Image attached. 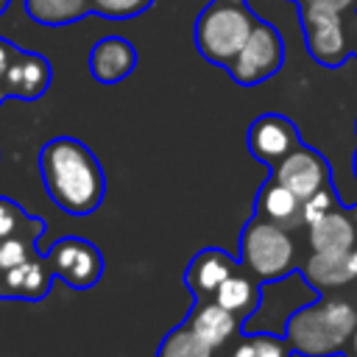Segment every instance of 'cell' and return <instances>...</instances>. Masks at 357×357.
Returning <instances> with one entry per match:
<instances>
[{"label":"cell","instance_id":"obj_15","mask_svg":"<svg viewBox=\"0 0 357 357\" xmlns=\"http://www.w3.org/2000/svg\"><path fill=\"white\" fill-rule=\"evenodd\" d=\"M50 265H45L42 259L31 257L22 265L14 268H3L0 271V296L6 298H25V301H39L47 296L50 290Z\"/></svg>","mask_w":357,"mask_h":357},{"label":"cell","instance_id":"obj_21","mask_svg":"<svg viewBox=\"0 0 357 357\" xmlns=\"http://www.w3.org/2000/svg\"><path fill=\"white\" fill-rule=\"evenodd\" d=\"M22 229H42L45 231V223L39 218H28L14 201L0 198V240L3 237H11V234H22ZM22 237H31V234H22Z\"/></svg>","mask_w":357,"mask_h":357},{"label":"cell","instance_id":"obj_28","mask_svg":"<svg viewBox=\"0 0 357 357\" xmlns=\"http://www.w3.org/2000/svg\"><path fill=\"white\" fill-rule=\"evenodd\" d=\"M229 357H257V351H254V340H251V335L248 337H243L231 351H229Z\"/></svg>","mask_w":357,"mask_h":357},{"label":"cell","instance_id":"obj_1","mask_svg":"<svg viewBox=\"0 0 357 357\" xmlns=\"http://www.w3.org/2000/svg\"><path fill=\"white\" fill-rule=\"evenodd\" d=\"M39 170L50 201L67 215H89L103 204V167L84 142L73 137L45 142L39 151Z\"/></svg>","mask_w":357,"mask_h":357},{"label":"cell","instance_id":"obj_34","mask_svg":"<svg viewBox=\"0 0 357 357\" xmlns=\"http://www.w3.org/2000/svg\"><path fill=\"white\" fill-rule=\"evenodd\" d=\"M354 56H357V33H354Z\"/></svg>","mask_w":357,"mask_h":357},{"label":"cell","instance_id":"obj_30","mask_svg":"<svg viewBox=\"0 0 357 357\" xmlns=\"http://www.w3.org/2000/svg\"><path fill=\"white\" fill-rule=\"evenodd\" d=\"M220 3H231V6H245V0H220Z\"/></svg>","mask_w":357,"mask_h":357},{"label":"cell","instance_id":"obj_13","mask_svg":"<svg viewBox=\"0 0 357 357\" xmlns=\"http://www.w3.org/2000/svg\"><path fill=\"white\" fill-rule=\"evenodd\" d=\"M254 215L262 218V220H271L282 229H298L304 223V201L271 176L262 184V190L257 192Z\"/></svg>","mask_w":357,"mask_h":357},{"label":"cell","instance_id":"obj_19","mask_svg":"<svg viewBox=\"0 0 357 357\" xmlns=\"http://www.w3.org/2000/svg\"><path fill=\"white\" fill-rule=\"evenodd\" d=\"M25 11L42 25H70L92 11L89 0H25Z\"/></svg>","mask_w":357,"mask_h":357},{"label":"cell","instance_id":"obj_17","mask_svg":"<svg viewBox=\"0 0 357 357\" xmlns=\"http://www.w3.org/2000/svg\"><path fill=\"white\" fill-rule=\"evenodd\" d=\"M187 324L212 346V349H220L226 346L237 326H240V318H234L226 307H220L215 298H195V307L192 312L187 315Z\"/></svg>","mask_w":357,"mask_h":357},{"label":"cell","instance_id":"obj_12","mask_svg":"<svg viewBox=\"0 0 357 357\" xmlns=\"http://www.w3.org/2000/svg\"><path fill=\"white\" fill-rule=\"evenodd\" d=\"M137 67V50L123 36H103L89 50V73L98 84H117Z\"/></svg>","mask_w":357,"mask_h":357},{"label":"cell","instance_id":"obj_33","mask_svg":"<svg viewBox=\"0 0 357 357\" xmlns=\"http://www.w3.org/2000/svg\"><path fill=\"white\" fill-rule=\"evenodd\" d=\"M354 176H357V153H354Z\"/></svg>","mask_w":357,"mask_h":357},{"label":"cell","instance_id":"obj_24","mask_svg":"<svg viewBox=\"0 0 357 357\" xmlns=\"http://www.w3.org/2000/svg\"><path fill=\"white\" fill-rule=\"evenodd\" d=\"M335 209H340V201H337L335 184L329 181L326 187H321L318 192H312V195L304 201V223H312V220H318L321 215L335 212Z\"/></svg>","mask_w":357,"mask_h":357},{"label":"cell","instance_id":"obj_9","mask_svg":"<svg viewBox=\"0 0 357 357\" xmlns=\"http://www.w3.org/2000/svg\"><path fill=\"white\" fill-rule=\"evenodd\" d=\"M298 145V131L284 114H259L248 128V151L265 165H276Z\"/></svg>","mask_w":357,"mask_h":357},{"label":"cell","instance_id":"obj_2","mask_svg":"<svg viewBox=\"0 0 357 357\" xmlns=\"http://www.w3.org/2000/svg\"><path fill=\"white\" fill-rule=\"evenodd\" d=\"M357 329V307L340 296H321L290 315L284 337L304 357H332L349 349Z\"/></svg>","mask_w":357,"mask_h":357},{"label":"cell","instance_id":"obj_26","mask_svg":"<svg viewBox=\"0 0 357 357\" xmlns=\"http://www.w3.org/2000/svg\"><path fill=\"white\" fill-rule=\"evenodd\" d=\"M298 3H304V6H310V8L335 11V14H343V11H349V8L357 6V0H298Z\"/></svg>","mask_w":357,"mask_h":357},{"label":"cell","instance_id":"obj_14","mask_svg":"<svg viewBox=\"0 0 357 357\" xmlns=\"http://www.w3.org/2000/svg\"><path fill=\"white\" fill-rule=\"evenodd\" d=\"M307 237H310L312 251L346 254L357 245V223L343 209H335V212H326L318 220L307 223Z\"/></svg>","mask_w":357,"mask_h":357},{"label":"cell","instance_id":"obj_29","mask_svg":"<svg viewBox=\"0 0 357 357\" xmlns=\"http://www.w3.org/2000/svg\"><path fill=\"white\" fill-rule=\"evenodd\" d=\"M349 357H357V329H354V335L349 340Z\"/></svg>","mask_w":357,"mask_h":357},{"label":"cell","instance_id":"obj_10","mask_svg":"<svg viewBox=\"0 0 357 357\" xmlns=\"http://www.w3.org/2000/svg\"><path fill=\"white\" fill-rule=\"evenodd\" d=\"M47 86H50V61L39 53L17 50L3 78L6 95L20 100H36L45 95Z\"/></svg>","mask_w":357,"mask_h":357},{"label":"cell","instance_id":"obj_8","mask_svg":"<svg viewBox=\"0 0 357 357\" xmlns=\"http://www.w3.org/2000/svg\"><path fill=\"white\" fill-rule=\"evenodd\" d=\"M273 178L282 181L287 190H293L301 201H307L312 192H318L332 181V170L318 151L298 142L287 156H282L273 165Z\"/></svg>","mask_w":357,"mask_h":357},{"label":"cell","instance_id":"obj_16","mask_svg":"<svg viewBox=\"0 0 357 357\" xmlns=\"http://www.w3.org/2000/svg\"><path fill=\"white\" fill-rule=\"evenodd\" d=\"M304 279L315 290H329V287H343L357 279V245L346 254H324L312 251L307 265L301 268Z\"/></svg>","mask_w":357,"mask_h":357},{"label":"cell","instance_id":"obj_11","mask_svg":"<svg viewBox=\"0 0 357 357\" xmlns=\"http://www.w3.org/2000/svg\"><path fill=\"white\" fill-rule=\"evenodd\" d=\"M237 268H240V265H237V259H234L231 254H226V251H220V248H204V251H198V254L190 259V265H187V271H184V284H187V290H190L195 298H212L215 290H218Z\"/></svg>","mask_w":357,"mask_h":357},{"label":"cell","instance_id":"obj_6","mask_svg":"<svg viewBox=\"0 0 357 357\" xmlns=\"http://www.w3.org/2000/svg\"><path fill=\"white\" fill-rule=\"evenodd\" d=\"M298 20L304 25V42L310 56L324 67H340L349 56V39L340 14L304 6L298 11Z\"/></svg>","mask_w":357,"mask_h":357},{"label":"cell","instance_id":"obj_27","mask_svg":"<svg viewBox=\"0 0 357 357\" xmlns=\"http://www.w3.org/2000/svg\"><path fill=\"white\" fill-rule=\"evenodd\" d=\"M14 53H17V47H11V45L0 42V100L6 98V89H3V78H6V70H8L11 59H14Z\"/></svg>","mask_w":357,"mask_h":357},{"label":"cell","instance_id":"obj_23","mask_svg":"<svg viewBox=\"0 0 357 357\" xmlns=\"http://www.w3.org/2000/svg\"><path fill=\"white\" fill-rule=\"evenodd\" d=\"M31 248H33V240H31V237H22V234L3 237V240H0V271L28 262V259L33 257Z\"/></svg>","mask_w":357,"mask_h":357},{"label":"cell","instance_id":"obj_3","mask_svg":"<svg viewBox=\"0 0 357 357\" xmlns=\"http://www.w3.org/2000/svg\"><path fill=\"white\" fill-rule=\"evenodd\" d=\"M240 265L257 282H273L296 271V245L290 229L251 218L240 234Z\"/></svg>","mask_w":357,"mask_h":357},{"label":"cell","instance_id":"obj_32","mask_svg":"<svg viewBox=\"0 0 357 357\" xmlns=\"http://www.w3.org/2000/svg\"><path fill=\"white\" fill-rule=\"evenodd\" d=\"M351 218H354V223H357V206H354V209H351Z\"/></svg>","mask_w":357,"mask_h":357},{"label":"cell","instance_id":"obj_5","mask_svg":"<svg viewBox=\"0 0 357 357\" xmlns=\"http://www.w3.org/2000/svg\"><path fill=\"white\" fill-rule=\"evenodd\" d=\"M282 64H284V42H282L279 31L271 22L257 20L248 39L237 50V56L226 64V70L237 84L254 86V84H262L271 75H276L282 70Z\"/></svg>","mask_w":357,"mask_h":357},{"label":"cell","instance_id":"obj_22","mask_svg":"<svg viewBox=\"0 0 357 357\" xmlns=\"http://www.w3.org/2000/svg\"><path fill=\"white\" fill-rule=\"evenodd\" d=\"M92 11L109 20H131L137 14H142L153 0H89Z\"/></svg>","mask_w":357,"mask_h":357},{"label":"cell","instance_id":"obj_25","mask_svg":"<svg viewBox=\"0 0 357 357\" xmlns=\"http://www.w3.org/2000/svg\"><path fill=\"white\" fill-rule=\"evenodd\" d=\"M254 340V351L257 357H290L293 346L287 343V337H276V335H251Z\"/></svg>","mask_w":357,"mask_h":357},{"label":"cell","instance_id":"obj_4","mask_svg":"<svg viewBox=\"0 0 357 357\" xmlns=\"http://www.w3.org/2000/svg\"><path fill=\"white\" fill-rule=\"evenodd\" d=\"M254 22L257 17L245 6L212 0L195 20V47L206 61L226 67L248 39Z\"/></svg>","mask_w":357,"mask_h":357},{"label":"cell","instance_id":"obj_31","mask_svg":"<svg viewBox=\"0 0 357 357\" xmlns=\"http://www.w3.org/2000/svg\"><path fill=\"white\" fill-rule=\"evenodd\" d=\"M8 3H11V0H0V14H3L6 8H8Z\"/></svg>","mask_w":357,"mask_h":357},{"label":"cell","instance_id":"obj_7","mask_svg":"<svg viewBox=\"0 0 357 357\" xmlns=\"http://www.w3.org/2000/svg\"><path fill=\"white\" fill-rule=\"evenodd\" d=\"M47 265L53 271V276H59L61 282H67L75 290H86L92 287L100 273H103V257L100 251L84 240V237H64L59 240L50 254H47Z\"/></svg>","mask_w":357,"mask_h":357},{"label":"cell","instance_id":"obj_18","mask_svg":"<svg viewBox=\"0 0 357 357\" xmlns=\"http://www.w3.org/2000/svg\"><path fill=\"white\" fill-rule=\"evenodd\" d=\"M212 298H215L220 307H226L234 318H245V315H251V312L257 310V304H259V287H257V282H254L251 273L234 271V273L215 290Z\"/></svg>","mask_w":357,"mask_h":357},{"label":"cell","instance_id":"obj_20","mask_svg":"<svg viewBox=\"0 0 357 357\" xmlns=\"http://www.w3.org/2000/svg\"><path fill=\"white\" fill-rule=\"evenodd\" d=\"M156 357H215V349L184 321L167 332Z\"/></svg>","mask_w":357,"mask_h":357}]
</instances>
